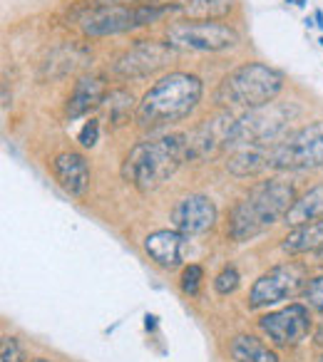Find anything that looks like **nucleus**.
Segmentation results:
<instances>
[{
    "label": "nucleus",
    "instance_id": "f257e3e1",
    "mask_svg": "<svg viewBox=\"0 0 323 362\" xmlns=\"http://www.w3.org/2000/svg\"><path fill=\"white\" fill-rule=\"evenodd\" d=\"M202 80L189 72H169L149 87L137 105V122L144 129L182 122L197 110L202 100Z\"/></svg>",
    "mask_w": 323,
    "mask_h": 362
},
{
    "label": "nucleus",
    "instance_id": "f03ea898",
    "mask_svg": "<svg viewBox=\"0 0 323 362\" xmlns=\"http://www.w3.org/2000/svg\"><path fill=\"white\" fill-rule=\"evenodd\" d=\"M296 202L293 187L281 179L261 181L249 192L246 199L232 209L229 216V236L234 241H249L273 226L276 221L286 218L288 209Z\"/></svg>",
    "mask_w": 323,
    "mask_h": 362
},
{
    "label": "nucleus",
    "instance_id": "7ed1b4c3",
    "mask_svg": "<svg viewBox=\"0 0 323 362\" xmlns=\"http://www.w3.org/2000/svg\"><path fill=\"white\" fill-rule=\"evenodd\" d=\"M187 159V134H169L162 139L140 141L122 164V179L130 181L140 192H154Z\"/></svg>",
    "mask_w": 323,
    "mask_h": 362
},
{
    "label": "nucleus",
    "instance_id": "20e7f679",
    "mask_svg": "<svg viewBox=\"0 0 323 362\" xmlns=\"http://www.w3.org/2000/svg\"><path fill=\"white\" fill-rule=\"evenodd\" d=\"M283 87V77L278 70L261 62H246L237 67L232 75L224 77V82L217 90V100L222 105L246 107V110H259L276 100V95Z\"/></svg>",
    "mask_w": 323,
    "mask_h": 362
},
{
    "label": "nucleus",
    "instance_id": "39448f33",
    "mask_svg": "<svg viewBox=\"0 0 323 362\" xmlns=\"http://www.w3.org/2000/svg\"><path fill=\"white\" fill-rule=\"evenodd\" d=\"M169 13H174L172 6H157V3H142V6L132 8L122 6V3H97V6H90L87 13H82L80 25L87 35L102 37L159 23Z\"/></svg>",
    "mask_w": 323,
    "mask_h": 362
},
{
    "label": "nucleus",
    "instance_id": "423d86ee",
    "mask_svg": "<svg viewBox=\"0 0 323 362\" xmlns=\"http://www.w3.org/2000/svg\"><path fill=\"white\" fill-rule=\"evenodd\" d=\"M268 169H318L323 166V122H311L268 146Z\"/></svg>",
    "mask_w": 323,
    "mask_h": 362
},
{
    "label": "nucleus",
    "instance_id": "0eeeda50",
    "mask_svg": "<svg viewBox=\"0 0 323 362\" xmlns=\"http://www.w3.org/2000/svg\"><path fill=\"white\" fill-rule=\"evenodd\" d=\"M167 42L174 50L222 52L239 45V33L217 21L212 23L182 21L167 28Z\"/></svg>",
    "mask_w": 323,
    "mask_h": 362
},
{
    "label": "nucleus",
    "instance_id": "6e6552de",
    "mask_svg": "<svg viewBox=\"0 0 323 362\" xmlns=\"http://www.w3.org/2000/svg\"><path fill=\"white\" fill-rule=\"evenodd\" d=\"M293 112L283 105H266L251 110L249 115H244L242 119H237L234 127V136L229 141L227 149L239 144H259V146H271L281 139L283 129H286L288 119Z\"/></svg>",
    "mask_w": 323,
    "mask_h": 362
},
{
    "label": "nucleus",
    "instance_id": "1a4fd4ad",
    "mask_svg": "<svg viewBox=\"0 0 323 362\" xmlns=\"http://www.w3.org/2000/svg\"><path fill=\"white\" fill-rule=\"evenodd\" d=\"M308 286L306 281V268L298 263H281L266 271L256 283L251 286L249 293V308L259 310V308H268L283 303L288 298L298 296L303 288Z\"/></svg>",
    "mask_w": 323,
    "mask_h": 362
},
{
    "label": "nucleus",
    "instance_id": "9d476101",
    "mask_svg": "<svg viewBox=\"0 0 323 362\" xmlns=\"http://www.w3.org/2000/svg\"><path fill=\"white\" fill-rule=\"evenodd\" d=\"M174 47L169 42H157V40H137L130 50H125L115 60V72L122 80H140V77H149L154 72L164 70L169 62L174 60Z\"/></svg>",
    "mask_w": 323,
    "mask_h": 362
},
{
    "label": "nucleus",
    "instance_id": "9b49d317",
    "mask_svg": "<svg viewBox=\"0 0 323 362\" xmlns=\"http://www.w3.org/2000/svg\"><path fill=\"white\" fill-rule=\"evenodd\" d=\"M259 327L264 330V335H268L271 342H276L281 347H293L311 330V313L301 303H293V305H286L281 310L264 315L259 320Z\"/></svg>",
    "mask_w": 323,
    "mask_h": 362
},
{
    "label": "nucleus",
    "instance_id": "f8f14e48",
    "mask_svg": "<svg viewBox=\"0 0 323 362\" xmlns=\"http://www.w3.org/2000/svg\"><path fill=\"white\" fill-rule=\"evenodd\" d=\"M234 127H237V119L229 112H217V115L207 117L197 129L187 134L189 159H202L222 146L227 149L234 136Z\"/></svg>",
    "mask_w": 323,
    "mask_h": 362
},
{
    "label": "nucleus",
    "instance_id": "ddd939ff",
    "mask_svg": "<svg viewBox=\"0 0 323 362\" xmlns=\"http://www.w3.org/2000/svg\"><path fill=\"white\" fill-rule=\"evenodd\" d=\"M174 228L182 231L184 236H194V233H204L217 223V206L202 194H189L174 206L172 211Z\"/></svg>",
    "mask_w": 323,
    "mask_h": 362
},
{
    "label": "nucleus",
    "instance_id": "4468645a",
    "mask_svg": "<svg viewBox=\"0 0 323 362\" xmlns=\"http://www.w3.org/2000/svg\"><path fill=\"white\" fill-rule=\"evenodd\" d=\"M52 174L70 197H82L90 187V164L77 151H62L52 159Z\"/></svg>",
    "mask_w": 323,
    "mask_h": 362
},
{
    "label": "nucleus",
    "instance_id": "2eb2a0df",
    "mask_svg": "<svg viewBox=\"0 0 323 362\" xmlns=\"http://www.w3.org/2000/svg\"><path fill=\"white\" fill-rule=\"evenodd\" d=\"M107 95V87L102 82V77H95V75H85L75 82V90H72L70 100H67V107H65V115L70 119H77V117L87 115L90 110L102 105Z\"/></svg>",
    "mask_w": 323,
    "mask_h": 362
},
{
    "label": "nucleus",
    "instance_id": "dca6fc26",
    "mask_svg": "<svg viewBox=\"0 0 323 362\" xmlns=\"http://www.w3.org/2000/svg\"><path fill=\"white\" fill-rule=\"evenodd\" d=\"M182 231H154L152 236L144 238V251L162 268H177L182 263Z\"/></svg>",
    "mask_w": 323,
    "mask_h": 362
},
{
    "label": "nucleus",
    "instance_id": "f3484780",
    "mask_svg": "<svg viewBox=\"0 0 323 362\" xmlns=\"http://www.w3.org/2000/svg\"><path fill=\"white\" fill-rule=\"evenodd\" d=\"M174 16L184 18V21H197V23H212L222 21L232 13L234 0H177L172 3Z\"/></svg>",
    "mask_w": 323,
    "mask_h": 362
},
{
    "label": "nucleus",
    "instance_id": "a211bd4d",
    "mask_svg": "<svg viewBox=\"0 0 323 362\" xmlns=\"http://www.w3.org/2000/svg\"><path fill=\"white\" fill-rule=\"evenodd\" d=\"M268 146L259 144H239L232 146V154L227 159V169L234 176H254L266 166Z\"/></svg>",
    "mask_w": 323,
    "mask_h": 362
},
{
    "label": "nucleus",
    "instance_id": "6ab92c4d",
    "mask_svg": "<svg viewBox=\"0 0 323 362\" xmlns=\"http://www.w3.org/2000/svg\"><path fill=\"white\" fill-rule=\"evenodd\" d=\"M316 218H323V184L308 189L301 199H296L283 221L296 228V226H303V223L316 221Z\"/></svg>",
    "mask_w": 323,
    "mask_h": 362
},
{
    "label": "nucleus",
    "instance_id": "aec40b11",
    "mask_svg": "<svg viewBox=\"0 0 323 362\" xmlns=\"http://www.w3.org/2000/svg\"><path fill=\"white\" fill-rule=\"evenodd\" d=\"M281 246L286 253H313L318 248H323V218L296 226L283 238Z\"/></svg>",
    "mask_w": 323,
    "mask_h": 362
},
{
    "label": "nucleus",
    "instance_id": "412c9836",
    "mask_svg": "<svg viewBox=\"0 0 323 362\" xmlns=\"http://www.w3.org/2000/svg\"><path fill=\"white\" fill-rule=\"evenodd\" d=\"M234 362H278V355L254 335H237L229 345Z\"/></svg>",
    "mask_w": 323,
    "mask_h": 362
},
{
    "label": "nucleus",
    "instance_id": "4be33fe9",
    "mask_svg": "<svg viewBox=\"0 0 323 362\" xmlns=\"http://www.w3.org/2000/svg\"><path fill=\"white\" fill-rule=\"evenodd\" d=\"M100 107L105 110V115L110 117L112 124H125V122L130 119L132 110H135V97L127 90H110Z\"/></svg>",
    "mask_w": 323,
    "mask_h": 362
},
{
    "label": "nucleus",
    "instance_id": "5701e85b",
    "mask_svg": "<svg viewBox=\"0 0 323 362\" xmlns=\"http://www.w3.org/2000/svg\"><path fill=\"white\" fill-rule=\"evenodd\" d=\"M202 278H204V271L202 266H187L182 273V291L187 293V296H197L199 293V286H202Z\"/></svg>",
    "mask_w": 323,
    "mask_h": 362
},
{
    "label": "nucleus",
    "instance_id": "b1692460",
    "mask_svg": "<svg viewBox=\"0 0 323 362\" xmlns=\"http://www.w3.org/2000/svg\"><path fill=\"white\" fill-rule=\"evenodd\" d=\"M214 288H217L219 296H229V293H234L239 288V273L237 268H224L222 273L217 276V281H214Z\"/></svg>",
    "mask_w": 323,
    "mask_h": 362
},
{
    "label": "nucleus",
    "instance_id": "393cba45",
    "mask_svg": "<svg viewBox=\"0 0 323 362\" xmlns=\"http://www.w3.org/2000/svg\"><path fill=\"white\" fill-rule=\"evenodd\" d=\"M303 298H306L308 305H311L313 310L323 313V276L308 281V286L303 288Z\"/></svg>",
    "mask_w": 323,
    "mask_h": 362
},
{
    "label": "nucleus",
    "instance_id": "a878e982",
    "mask_svg": "<svg viewBox=\"0 0 323 362\" xmlns=\"http://www.w3.org/2000/svg\"><path fill=\"white\" fill-rule=\"evenodd\" d=\"M0 360H3V362H21L23 360L21 345H18L16 337H3V347H0Z\"/></svg>",
    "mask_w": 323,
    "mask_h": 362
},
{
    "label": "nucleus",
    "instance_id": "bb28decb",
    "mask_svg": "<svg viewBox=\"0 0 323 362\" xmlns=\"http://www.w3.org/2000/svg\"><path fill=\"white\" fill-rule=\"evenodd\" d=\"M97 136H100V122L90 119V122H85V127L80 129V134H77V141H80L82 146H95L97 144Z\"/></svg>",
    "mask_w": 323,
    "mask_h": 362
},
{
    "label": "nucleus",
    "instance_id": "cd10ccee",
    "mask_svg": "<svg viewBox=\"0 0 323 362\" xmlns=\"http://www.w3.org/2000/svg\"><path fill=\"white\" fill-rule=\"evenodd\" d=\"M313 253H316V263H321L323 266V248H318V251H313Z\"/></svg>",
    "mask_w": 323,
    "mask_h": 362
},
{
    "label": "nucleus",
    "instance_id": "c85d7f7f",
    "mask_svg": "<svg viewBox=\"0 0 323 362\" xmlns=\"http://www.w3.org/2000/svg\"><path fill=\"white\" fill-rule=\"evenodd\" d=\"M286 3H293V6H306L308 0H286Z\"/></svg>",
    "mask_w": 323,
    "mask_h": 362
},
{
    "label": "nucleus",
    "instance_id": "c756f323",
    "mask_svg": "<svg viewBox=\"0 0 323 362\" xmlns=\"http://www.w3.org/2000/svg\"><path fill=\"white\" fill-rule=\"evenodd\" d=\"M30 362H50V360H42V357H38V360H30Z\"/></svg>",
    "mask_w": 323,
    "mask_h": 362
},
{
    "label": "nucleus",
    "instance_id": "7c9ffc66",
    "mask_svg": "<svg viewBox=\"0 0 323 362\" xmlns=\"http://www.w3.org/2000/svg\"><path fill=\"white\" fill-rule=\"evenodd\" d=\"M321 362H323V355H321Z\"/></svg>",
    "mask_w": 323,
    "mask_h": 362
},
{
    "label": "nucleus",
    "instance_id": "2f4dec72",
    "mask_svg": "<svg viewBox=\"0 0 323 362\" xmlns=\"http://www.w3.org/2000/svg\"><path fill=\"white\" fill-rule=\"evenodd\" d=\"M321 42H323V40H321Z\"/></svg>",
    "mask_w": 323,
    "mask_h": 362
}]
</instances>
